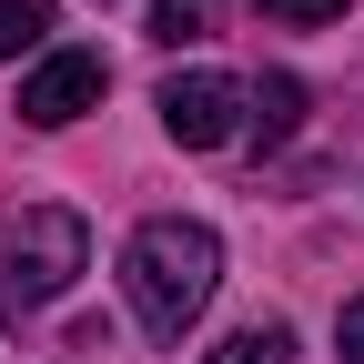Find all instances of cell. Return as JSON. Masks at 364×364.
Wrapping results in <instances>:
<instances>
[{
	"instance_id": "obj_8",
	"label": "cell",
	"mask_w": 364,
	"mask_h": 364,
	"mask_svg": "<svg viewBox=\"0 0 364 364\" xmlns=\"http://www.w3.org/2000/svg\"><path fill=\"white\" fill-rule=\"evenodd\" d=\"M152 41L182 51V41H213V0H152Z\"/></svg>"
},
{
	"instance_id": "obj_3",
	"label": "cell",
	"mask_w": 364,
	"mask_h": 364,
	"mask_svg": "<svg viewBox=\"0 0 364 364\" xmlns=\"http://www.w3.org/2000/svg\"><path fill=\"white\" fill-rule=\"evenodd\" d=\"M152 112H162V132H172L182 152H223L243 132V81L233 71H172Z\"/></svg>"
},
{
	"instance_id": "obj_1",
	"label": "cell",
	"mask_w": 364,
	"mask_h": 364,
	"mask_svg": "<svg viewBox=\"0 0 364 364\" xmlns=\"http://www.w3.org/2000/svg\"><path fill=\"white\" fill-rule=\"evenodd\" d=\"M223 284V243H213V223H182V213H152L142 233L122 243V294L132 314H142V334L182 344L203 324V304Z\"/></svg>"
},
{
	"instance_id": "obj_4",
	"label": "cell",
	"mask_w": 364,
	"mask_h": 364,
	"mask_svg": "<svg viewBox=\"0 0 364 364\" xmlns=\"http://www.w3.org/2000/svg\"><path fill=\"white\" fill-rule=\"evenodd\" d=\"M102 91H112V61H102V51H41L31 81H21V122L61 132V122H81V112H102Z\"/></svg>"
},
{
	"instance_id": "obj_2",
	"label": "cell",
	"mask_w": 364,
	"mask_h": 364,
	"mask_svg": "<svg viewBox=\"0 0 364 364\" xmlns=\"http://www.w3.org/2000/svg\"><path fill=\"white\" fill-rule=\"evenodd\" d=\"M81 263H91L81 213H61V203H31L21 223H0V314H41V304H61Z\"/></svg>"
},
{
	"instance_id": "obj_7",
	"label": "cell",
	"mask_w": 364,
	"mask_h": 364,
	"mask_svg": "<svg viewBox=\"0 0 364 364\" xmlns=\"http://www.w3.org/2000/svg\"><path fill=\"white\" fill-rule=\"evenodd\" d=\"M51 41V0H0V61H21Z\"/></svg>"
},
{
	"instance_id": "obj_5",
	"label": "cell",
	"mask_w": 364,
	"mask_h": 364,
	"mask_svg": "<svg viewBox=\"0 0 364 364\" xmlns=\"http://www.w3.org/2000/svg\"><path fill=\"white\" fill-rule=\"evenodd\" d=\"M243 122L263 132V142H294V122H304V81H294V71H263V91H243Z\"/></svg>"
},
{
	"instance_id": "obj_6",
	"label": "cell",
	"mask_w": 364,
	"mask_h": 364,
	"mask_svg": "<svg viewBox=\"0 0 364 364\" xmlns=\"http://www.w3.org/2000/svg\"><path fill=\"white\" fill-rule=\"evenodd\" d=\"M284 354H294V334H284V324H243V334H223L203 364H284Z\"/></svg>"
},
{
	"instance_id": "obj_10",
	"label": "cell",
	"mask_w": 364,
	"mask_h": 364,
	"mask_svg": "<svg viewBox=\"0 0 364 364\" xmlns=\"http://www.w3.org/2000/svg\"><path fill=\"white\" fill-rule=\"evenodd\" d=\"M334 354H344V364H364V294L334 314Z\"/></svg>"
},
{
	"instance_id": "obj_9",
	"label": "cell",
	"mask_w": 364,
	"mask_h": 364,
	"mask_svg": "<svg viewBox=\"0 0 364 364\" xmlns=\"http://www.w3.org/2000/svg\"><path fill=\"white\" fill-rule=\"evenodd\" d=\"M253 11H263V21H344L354 0H253Z\"/></svg>"
}]
</instances>
